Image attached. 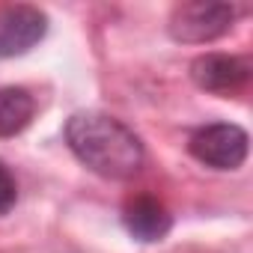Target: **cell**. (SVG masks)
<instances>
[{
    "instance_id": "obj_4",
    "label": "cell",
    "mask_w": 253,
    "mask_h": 253,
    "mask_svg": "<svg viewBox=\"0 0 253 253\" xmlns=\"http://www.w3.org/2000/svg\"><path fill=\"white\" fill-rule=\"evenodd\" d=\"M48 33V15L36 6L0 9V57H21Z\"/></svg>"
},
{
    "instance_id": "obj_1",
    "label": "cell",
    "mask_w": 253,
    "mask_h": 253,
    "mask_svg": "<svg viewBox=\"0 0 253 253\" xmlns=\"http://www.w3.org/2000/svg\"><path fill=\"white\" fill-rule=\"evenodd\" d=\"M66 143L75 158L104 179H131L143 167L140 137L119 119L95 110H81L66 122Z\"/></svg>"
},
{
    "instance_id": "obj_6",
    "label": "cell",
    "mask_w": 253,
    "mask_h": 253,
    "mask_svg": "<svg viewBox=\"0 0 253 253\" xmlns=\"http://www.w3.org/2000/svg\"><path fill=\"white\" fill-rule=\"evenodd\" d=\"M122 223L128 229V235H134L137 241H161L170 232L173 217L164 209V203H158L149 194H140V197H131L125 203Z\"/></svg>"
},
{
    "instance_id": "obj_2",
    "label": "cell",
    "mask_w": 253,
    "mask_h": 253,
    "mask_svg": "<svg viewBox=\"0 0 253 253\" xmlns=\"http://www.w3.org/2000/svg\"><path fill=\"white\" fill-rule=\"evenodd\" d=\"M235 21V6L229 3H206V0H194V3H182L170 15V36L185 45H206L220 39Z\"/></svg>"
},
{
    "instance_id": "obj_7",
    "label": "cell",
    "mask_w": 253,
    "mask_h": 253,
    "mask_svg": "<svg viewBox=\"0 0 253 253\" xmlns=\"http://www.w3.org/2000/svg\"><path fill=\"white\" fill-rule=\"evenodd\" d=\"M36 113V101L21 86H3L0 89V137L21 134Z\"/></svg>"
},
{
    "instance_id": "obj_3",
    "label": "cell",
    "mask_w": 253,
    "mask_h": 253,
    "mask_svg": "<svg viewBox=\"0 0 253 253\" xmlns=\"http://www.w3.org/2000/svg\"><path fill=\"white\" fill-rule=\"evenodd\" d=\"M247 131L232 122H211L191 134V155L211 170H238L247 158Z\"/></svg>"
},
{
    "instance_id": "obj_5",
    "label": "cell",
    "mask_w": 253,
    "mask_h": 253,
    "mask_svg": "<svg viewBox=\"0 0 253 253\" xmlns=\"http://www.w3.org/2000/svg\"><path fill=\"white\" fill-rule=\"evenodd\" d=\"M191 78L200 89L214 95H229L241 89L250 78V66L241 57L229 54H203L191 63Z\"/></svg>"
},
{
    "instance_id": "obj_8",
    "label": "cell",
    "mask_w": 253,
    "mask_h": 253,
    "mask_svg": "<svg viewBox=\"0 0 253 253\" xmlns=\"http://www.w3.org/2000/svg\"><path fill=\"white\" fill-rule=\"evenodd\" d=\"M18 200V185H15V176L0 164V214H6Z\"/></svg>"
}]
</instances>
